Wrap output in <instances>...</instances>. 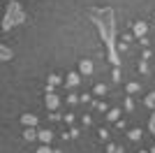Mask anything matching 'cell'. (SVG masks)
Wrapping results in <instances>:
<instances>
[{
    "instance_id": "1",
    "label": "cell",
    "mask_w": 155,
    "mask_h": 153,
    "mask_svg": "<svg viewBox=\"0 0 155 153\" xmlns=\"http://www.w3.org/2000/svg\"><path fill=\"white\" fill-rule=\"evenodd\" d=\"M88 16L93 19V23L97 25V32L102 42L107 44V51H109V60L114 67L120 65V56H118V49H116V14L111 7H104V9H95L91 7L88 9Z\"/></svg>"
},
{
    "instance_id": "2",
    "label": "cell",
    "mask_w": 155,
    "mask_h": 153,
    "mask_svg": "<svg viewBox=\"0 0 155 153\" xmlns=\"http://www.w3.org/2000/svg\"><path fill=\"white\" fill-rule=\"evenodd\" d=\"M26 21V12H23V7H21L19 0H12L9 5H7V12L5 16L0 19V25H2V30H9V28H16L19 23Z\"/></svg>"
},
{
    "instance_id": "3",
    "label": "cell",
    "mask_w": 155,
    "mask_h": 153,
    "mask_svg": "<svg viewBox=\"0 0 155 153\" xmlns=\"http://www.w3.org/2000/svg\"><path fill=\"white\" fill-rule=\"evenodd\" d=\"M58 104H60V100H58L56 93H46V109H49V111H56Z\"/></svg>"
},
{
    "instance_id": "4",
    "label": "cell",
    "mask_w": 155,
    "mask_h": 153,
    "mask_svg": "<svg viewBox=\"0 0 155 153\" xmlns=\"http://www.w3.org/2000/svg\"><path fill=\"white\" fill-rule=\"evenodd\" d=\"M79 81H81V79H79V72H70L67 79H65V86H67V88H74V86H79Z\"/></svg>"
},
{
    "instance_id": "5",
    "label": "cell",
    "mask_w": 155,
    "mask_h": 153,
    "mask_svg": "<svg viewBox=\"0 0 155 153\" xmlns=\"http://www.w3.org/2000/svg\"><path fill=\"white\" fill-rule=\"evenodd\" d=\"M37 139L42 141V144H49V141L53 139V132L49 130V127H44V130H39V132H37Z\"/></svg>"
},
{
    "instance_id": "6",
    "label": "cell",
    "mask_w": 155,
    "mask_h": 153,
    "mask_svg": "<svg viewBox=\"0 0 155 153\" xmlns=\"http://www.w3.org/2000/svg\"><path fill=\"white\" fill-rule=\"evenodd\" d=\"M21 123H23L26 127H35V125H37V116H32V114H23V116H21Z\"/></svg>"
},
{
    "instance_id": "7",
    "label": "cell",
    "mask_w": 155,
    "mask_h": 153,
    "mask_svg": "<svg viewBox=\"0 0 155 153\" xmlns=\"http://www.w3.org/2000/svg\"><path fill=\"white\" fill-rule=\"evenodd\" d=\"M12 49L9 46H5V44H0V63H5V60H12Z\"/></svg>"
},
{
    "instance_id": "8",
    "label": "cell",
    "mask_w": 155,
    "mask_h": 153,
    "mask_svg": "<svg viewBox=\"0 0 155 153\" xmlns=\"http://www.w3.org/2000/svg\"><path fill=\"white\" fill-rule=\"evenodd\" d=\"M146 30H148L146 21H137V23H134V35H137V37H143V35H146Z\"/></svg>"
},
{
    "instance_id": "9",
    "label": "cell",
    "mask_w": 155,
    "mask_h": 153,
    "mask_svg": "<svg viewBox=\"0 0 155 153\" xmlns=\"http://www.w3.org/2000/svg\"><path fill=\"white\" fill-rule=\"evenodd\" d=\"M79 70H81V74H91V72H93V60L84 58V60L79 63Z\"/></svg>"
},
{
    "instance_id": "10",
    "label": "cell",
    "mask_w": 155,
    "mask_h": 153,
    "mask_svg": "<svg viewBox=\"0 0 155 153\" xmlns=\"http://www.w3.org/2000/svg\"><path fill=\"white\" fill-rule=\"evenodd\" d=\"M23 137H26V141H32V139H37V130H35V127H26V132H23Z\"/></svg>"
},
{
    "instance_id": "11",
    "label": "cell",
    "mask_w": 155,
    "mask_h": 153,
    "mask_svg": "<svg viewBox=\"0 0 155 153\" xmlns=\"http://www.w3.org/2000/svg\"><path fill=\"white\" fill-rule=\"evenodd\" d=\"M127 137L132 141H139V139H141V130H139V127H132V130L127 132Z\"/></svg>"
},
{
    "instance_id": "12",
    "label": "cell",
    "mask_w": 155,
    "mask_h": 153,
    "mask_svg": "<svg viewBox=\"0 0 155 153\" xmlns=\"http://www.w3.org/2000/svg\"><path fill=\"white\" fill-rule=\"evenodd\" d=\"M118 116H120V109H109V111H107V121H118Z\"/></svg>"
},
{
    "instance_id": "13",
    "label": "cell",
    "mask_w": 155,
    "mask_h": 153,
    "mask_svg": "<svg viewBox=\"0 0 155 153\" xmlns=\"http://www.w3.org/2000/svg\"><path fill=\"white\" fill-rule=\"evenodd\" d=\"M143 102H146V107H155V90H153V93H148Z\"/></svg>"
},
{
    "instance_id": "14",
    "label": "cell",
    "mask_w": 155,
    "mask_h": 153,
    "mask_svg": "<svg viewBox=\"0 0 155 153\" xmlns=\"http://www.w3.org/2000/svg\"><path fill=\"white\" fill-rule=\"evenodd\" d=\"M139 88H141V86H139L137 81H130V83H127V93H130V95H132V93H137Z\"/></svg>"
},
{
    "instance_id": "15",
    "label": "cell",
    "mask_w": 155,
    "mask_h": 153,
    "mask_svg": "<svg viewBox=\"0 0 155 153\" xmlns=\"http://www.w3.org/2000/svg\"><path fill=\"white\" fill-rule=\"evenodd\" d=\"M93 93H95V95H104V93H107V86H104V83H97Z\"/></svg>"
},
{
    "instance_id": "16",
    "label": "cell",
    "mask_w": 155,
    "mask_h": 153,
    "mask_svg": "<svg viewBox=\"0 0 155 153\" xmlns=\"http://www.w3.org/2000/svg\"><path fill=\"white\" fill-rule=\"evenodd\" d=\"M58 83H60V76L58 74H51V76H49V86H58Z\"/></svg>"
},
{
    "instance_id": "17",
    "label": "cell",
    "mask_w": 155,
    "mask_h": 153,
    "mask_svg": "<svg viewBox=\"0 0 155 153\" xmlns=\"http://www.w3.org/2000/svg\"><path fill=\"white\" fill-rule=\"evenodd\" d=\"M148 130H150V132L155 134V111L150 114V121H148Z\"/></svg>"
},
{
    "instance_id": "18",
    "label": "cell",
    "mask_w": 155,
    "mask_h": 153,
    "mask_svg": "<svg viewBox=\"0 0 155 153\" xmlns=\"http://www.w3.org/2000/svg\"><path fill=\"white\" fill-rule=\"evenodd\" d=\"M37 153H53V151L49 148V144H42V146L37 148Z\"/></svg>"
},
{
    "instance_id": "19",
    "label": "cell",
    "mask_w": 155,
    "mask_h": 153,
    "mask_svg": "<svg viewBox=\"0 0 155 153\" xmlns=\"http://www.w3.org/2000/svg\"><path fill=\"white\" fill-rule=\"evenodd\" d=\"M93 104H95V107L100 109V111H109V109H107V104H104V102H93Z\"/></svg>"
},
{
    "instance_id": "20",
    "label": "cell",
    "mask_w": 155,
    "mask_h": 153,
    "mask_svg": "<svg viewBox=\"0 0 155 153\" xmlns=\"http://www.w3.org/2000/svg\"><path fill=\"white\" fill-rule=\"evenodd\" d=\"M97 134H100V139H109V130H104V127H102Z\"/></svg>"
},
{
    "instance_id": "21",
    "label": "cell",
    "mask_w": 155,
    "mask_h": 153,
    "mask_svg": "<svg viewBox=\"0 0 155 153\" xmlns=\"http://www.w3.org/2000/svg\"><path fill=\"white\" fill-rule=\"evenodd\" d=\"M125 109H127V111H132V109H134V102L130 100V97H127V100H125Z\"/></svg>"
},
{
    "instance_id": "22",
    "label": "cell",
    "mask_w": 155,
    "mask_h": 153,
    "mask_svg": "<svg viewBox=\"0 0 155 153\" xmlns=\"http://www.w3.org/2000/svg\"><path fill=\"white\" fill-rule=\"evenodd\" d=\"M114 81H120V70L118 67H114Z\"/></svg>"
},
{
    "instance_id": "23",
    "label": "cell",
    "mask_w": 155,
    "mask_h": 153,
    "mask_svg": "<svg viewBox=\"0 0 155 153\" xmlns=\"http://www.w3.org/2000/svg\"><path fill=\"white\" fill-rule=\"evenodd\" d=\"M139 70H141V72H148V65H146V60H141V65H139Z\"/></svg>"
},
{
    "instance_id": "24",
    "label": "cell",
    "mask_w": 155,
    "mask_h": 153,
    "mask_svg": "<svg viewBox=\"0 0 155 153\" xmlns=\"http://www.w3.org/2000/svg\"><path fill=\"white\" fill-rule=\"evenodd\" d=\"M114 153H123V146H116V151Z\"/></svg>"
},
{
    "instance_id": "25",
    "label": "cell",
    "mask_w": 155,
    "mask_h": 153,
    "mask_svg": "<svg viewBox=\"0 0 155 153\" xmlns=\"http://www.w3.org/2000/svg\"><path fill=\"white\" fill-rule=\"evenodd\" d=\"M148 153H155V146H153V148H150V151H148Z\"/></svg>"
},
{
    "instance_id": "26",
    "label": "cell",
    "mask_w": 155,
    "mask_h": 153,
    "mask_svg": "<svg viewBox=\"0 0 155 153\" xmlns=\"http://www.w3.org/2000/svg\"><path fill=\"white\" fill-rule=\"evenodd\" d=\"M139 153H148V151H139Z\"/></svg>"
},
{
    "instance_id": "27",
    "label": "cell",
    "mask_w": 155,
    "mask_h": 153,
    "mask_svg": "<svg viewBox=\"0 0 155 153\" xmlns=\"http://www.w3.org/2000/svg\"><path fill=\"white\" fill-rule=\"evenodd\" d=\"M7 2H12V0H7Z\"/></svg>"
}]
</instances>
